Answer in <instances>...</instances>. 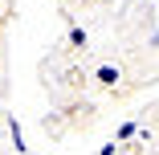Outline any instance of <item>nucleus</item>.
Listing matches in <instances>:
<instances>
[{
	"label": "nucleus",
	"mask_w": 159,
	"mask_h": 155,
	"mask_svg": "<svg viewBox=\"0 0 159 155\" xmlns=\"http://www.w3.org/2000/svg\"><path fill=\"white\" fill-rule=\"evenodd\" d=\"M8 131H12V147H16V151H25L29 143H25V135H20V122H16V118L8 122Z\"/></svg>",
	"instance_id": "1"
},
{
	"label": "nucleus",
	"mask_w": 159,
	"mask_h": 155,
	"mask_svg": "<svg viewBox=\"0 0 159 155\" xmlns=\"http://www.w3.org/2000/svg\"><path fill=\"white\" fill-rule=\"evenodd\" d=\"M98 82H102V86H114V82H118V70H114V66H102V70H98Z\"/></svg>",
	"instance_id": "2"
}]
</instances>
